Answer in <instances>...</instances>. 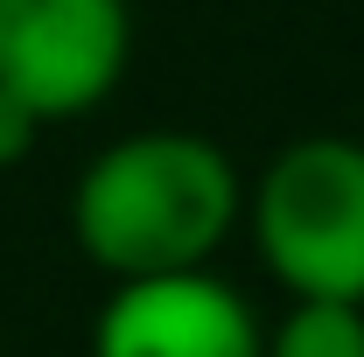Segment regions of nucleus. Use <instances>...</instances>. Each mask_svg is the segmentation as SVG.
<instances>
[{"label":"nucleus","instance_id":"obj_1","mask_svg":"<svg viewBox=\"0 0 364 357\" xmlns=\"http://www.w3.org/2000/svg\"><path fill=\"white\" fill-rule=\"evenodd\" d=\"M245 218V176L196 127H140L91 154L70 182V238L105 280L210 267Z\"/></svg>","mask_w":364,"mask_h":357},{"label":"nucleus","instance_id":"obj_2","mask_svg":"<svg viewBox=\"0 0 364 357\" xmlns=\"http://www.w3.org/2000/svg\"><path fill=\"white\" fill-rule=\"evenodd\" d=\"M245 231L287 302L364 309V140L301 134L245 182Z\"/></svg>","mask_w":364,"mask_h":357},{"label":"nucleus","instance_id":"obj_3","mask_svg":"<svg viewBox=\"0 0 364 357\" xmlns=\"http://www.w3.org/2000/svg\"><path fill=\"white\" fill-rule=\"evenodd\" d=\"M127 0H0V91H14L43 127L98 112L127 85Z\"/></svg>","mask_w":364,"mask_h":357},{"label":"nucleus","instance_id":"obj_4","mask_svg":"<svg viewBox=\"0 0 364 357\" xmlns=\"http://www.w3.org/2000/svg\"><path fill=\"white\" fill-rule=\"evenodd\" d=\"M259 309L218 267L112 280L91 315V357H259Z\"/></svg>","mask_w":364,"mask_h":357},{"label":"nucleus","instance_id":"obj_5","mask_svg":"<svg viewBox=\"0 0 364 357\" xmlns=\"http://www.w3.org/2000/svg\"><path fill=\"white\" fill-rule=\"evenodd\" d=\"M259 357H364V309L358 302H287V315L259 329Z\"/></svg>","mask_w":364,"mask_h":357},{"label":"nucleus","instance_id":"obj_6","mask_svg":"<svg viewBox=\"0 0 364 357\" xmlns=\"http://www.w3.org/2000/svg\"><path fill=\"white\" fill-rule=\"evenodd\" d=\"M36 140H43V119H36L14 91H0V169H21V161L36 154Z\"/></svg>","mask_w":364,"mask_h":357}]
</instances>
